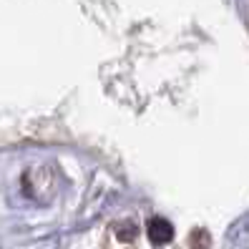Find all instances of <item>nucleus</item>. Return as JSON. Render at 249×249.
<instances>
[{"instance_id": "f257e3e1", "label": "nucleus", "mask_w": 249, "mask_h": 249, "mask_svg": "<svg viewBox=\"0 0 249 249\" xmlns=\"http://www.w3.org/2000/svg\"><path fill=\"white\" fill-rule=\"evenodd\" d=\"M149 239L154 244H166L174 239V227L171 222H166L164 216H154L149 222Z\"/></svg>"}]
</instances>
